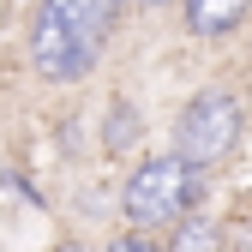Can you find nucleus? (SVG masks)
I'll return each instance as SVG.
<instances>
[{
	"label": "nucleus",
	"mask_w": 252,
	"mask_h": 252,
	"mask_svg": "<svg viewBox=\"0 0 252 252\" xmlns=\"http://www.w3.org/2000/svg\"><path fill=\"white\" fill-rule=\"evenodd\" d=\"M246 12V0H186V18H192L198 36H222V30H234Z\"/></svg>",
	"instance_id": "obj_5"
},
{
	"label": "nucleus",
	"mask_w": 252,
	"mask_h": 252,
	"mask_svg": "<svg viewBox=\"0 0 252 252\" xmlns=\"http://www.w3.org/2000/svg\"><path fill=\"white\" fill-rule=\"evenodd\" d=\"M210 240H216L210 228H186V234H180V246H210Z\"/></svg>",
	"instance_id": "obj_7"
},
{
	"label": "nucleus",
	"mask_w": 252,
	"mask_h": 252,
	"mask_svg": "<svg viewBox=\"0 0 252 252\" xmlns=\"http://www.w3.org/2000/svg\"><path fill=\"white\" fill-rule=\"evenodd\" d=\"M30 60H36L42 78H84L90 48H84L54 12H42V18H36V36H30Z\"/></svg>",
	"instance_id": "obj_3"
},
{
	"label": "nucleus",
	"mask_w": 252,
	"mask_h": 252,
	"mask_svg": "<svg viewBox=\"0 0 252 252\" xmlns=\"http://www.w3.org/2000/svg\"><path fill=\"white\" fill-rule=\"evenodd\" d=\"M240 138V102L222 96V90H210V96H198L192 108L180 114L174 126V150H180V162H222V156L234 150Z\"/></svg>",
	"instance_id": "obj_2"
},
{
	"label": "nucleus",
	"mask_w": 252,
	"mask_h": 252,
	"mask_svg": "<svg viewBox=\"0 0 252 252\" xmlns=\"http://www.w3.org/2000/svg\"><path fill=\"white\" fill-rule=\"evenodd\" d=\"M150 6H162V0H150Z\"/></svg>",
	"instance_id": "obj_8"
},
{
	"label": "nucleus",
	"mask_w": 252,
	"mask_h": 252,
	"mask_svg": "<svg viewBox=\"0 0 252 252\" xmlns=\"http://www.w3.org/2000/svg\"><path fill=\"white\" fill-rule=\"evenodd\" d=\"M48 12L66 24L90 54H96L102 36H108V24H114V12H120V0H48Z\"/></svg>",
	"instance_id": "obj_4"
},
{
	"label": "nucleus",
	"mask_w": 252,
	"mask_h": 252,
	"mask_svg": "<svg viewBox=\"0 0 252 252\" xmlns=\"http://www.w3.org/2000/svg\"><path fill=\"white\" fill-rule=\"evenodd\" d=\"M192 198H198V180H192V162H180V156L144 162L132 180H126V216L144 222V228L186 216V204H192Z\"/></svg>",
	"instance_id": "obj_1"
},
{
	"label": "nucleus",
	"mask_w": 252,
	"mask_h": 252,
	"mask_svg": "<svg viewBox=\"0 0 252 252\" xmlns=\"http://www.w3.org/2000/svg\"><path fill=\"white\" fill-rule=\"evenodd\" d=\"M126 138H138V120H132V108H114V132H108V150H120Z\"/></svg>",
	"instance_id": "obj_6"
}]
</instances>
